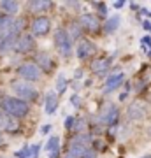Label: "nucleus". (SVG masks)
I'll return each mask as SVG.
<instances>
[{
  "label": "nucleus",
  "instance_id": "f257e3e1",
  "mask_svg": "<svg viewBox=\"0 0 151 158\" xmlns=\"http://www.w3.org/2000/svg\"><path fill=\"white\" fill-rule=\"evenodd\" d=\"M0 111H4L12 118H23L28 114L30 107L27 102L19 100L16 97H4V98H0Z\"/></svg>",
  "mask_w": 151,
  "mask_h": 158
},
{
  "label": "nucleus",
  "instance_id": "f03ea898",
  "mask_svg": "<svg viewBox=\"0 0 151 158\" xmlns=\"http://www.w3.org/2000/svg\"><path fill=\"white\" fill-rule=\"evenodd\" d=\"M12 91L19 97V100L27 102V100H35L37 98V90L30 83L25 81H14L12 83Z\"/></svg>",
  "mask_w": 151,
  "mask_h": 158
},
{
  "label": "nucleus",
  "instance_id": "7ed1b4c3",
  "mask_svg": "<svg viewBox=\"0 0 151 158\" xmlns=\"http://www.w3.org/2000/svg\"><path fill=\"white\" fill-rule=\"evenodd\" d=\"M55 44L60 51L62 56H70L72 51V39L69 37V32H65L63 28H58L55 32Z\"/></svg>",
  "mask_w": 151,
  "mask_h": 158
},
{
  "label": "nucleus",
  "instance_id": "20e7f679",
  "mask_svg": "<svg viewBox=\"0 0 151 158\" xmlns=\"http://www.w3.org/2000/svg\"><path fill=\"white\" fill-rule=\"evenodd\" d=\"M146 114H148V107H146V104L142 100H134L128 106V109H127V116H128L132 121H141V119H144Z\"/></svg>",
  "mask_w": 151,
  "mask_h": 158
},
{
  "label": "nucleus",
  "instance_id": "39448f33",
  "mask_svg": "<svg viewBox=\"0 0 151 158\" xmlns=\"http://www.w3.org/2000/svg\"><path fill=\"white\" fill-rule=\"evenodd\" d=\"M18 74L25 81H37L40 77V69L35 63H23V65L18 67Z\"/></svg>",
  "mask_w": 151,
  "mask_h": 158
},
{
  "label": "nucleus",
  "instance_id": "423d86ee",
  "mask_svg": "<svg viewBox=\"0 0 151 158\" xmlns=\"http://www.w3.org/2000/svg\"><path fill=\"white\" fill-rule=\"evenodd\" d=\"M51 30V21L46 16H37L32 21V32L34 35H46Z\"/></svg>",
  "mask_w": 151,
  "mask_h": 158
},
{
  "label": "nucleus",
  "instance_id": "0eeeda50",
  "mask_svg": "<svg viewBox=\"0 0 151 158\" xmlns=\"http://www.w3.org/2000/svg\"><path fill=\"white\" fill-rule=\"evenodd\" d=\"M97 53V48L93 42H90V40L83 39V40H79V44L78 48H76V55H78L79 58H88L91 56V55H95Z\"/></svg>",
  "mask_w": 151,
  "mask_h": 158
},
{
  "label": "nucleus",
  "instance_id": "6e6552de",
  "mask_svg": "<svg viewBox=\"0 0 151 158\" xmlns=\"http://www.w3.org/2000/svg\"><path fill=\"white\" fill-rule=\"evenodd\" d=\"M35 48V40L32 35H21V37H18V42H16V48L14 49L18 53H28V51H32Z\"/></svg>",
  "mask_w": 151,
  "mask_h": 158
},
{
  "label": "nucleus",
  "instance_id": "1a4fd4ad",
  "mask_svg": "<svg viewBox=\"0 0 151 158\" xmlns=\"http://www.w3.org/2000/svg\"><path fill=\"white\" fill-rule=\"evenodd\" d=\"M79 23H81V28H86L90 32H97L99 30V19L93 14H83L79 18Z\"/></svg>",
  "mask_w": 151,
  "mask_h": 158
},
{
  "label": "nucleus",
  "instance_id": "9d476101",
  "mask_svg": "<svg viewBox=\"0 0 151 158\" xmlns=\"http://www.w3.org/2000/svg\"><path fill=\"white\" fill-rule=\"evenodd\" d=\"M18 128V123L16 119L6 114L4 111H0V130H6V132H14Z\"/></svg>",
  "mask_w": 151,
  "mask_h": 158
},
{
  "label": "nucleus",
  "instance_id": "9b49d317",
  "mask_svg": "<svg viewBox=\"0 0 151 158\" xmlns=\"http://www.w3.org/2000/svg\"><path fill=\"white\" fill-rule=\"evenodd\" d=\"M16 42H18V37L7 34L4 39L0 40V55H2V56H4V55H7L12 48H16Z\"/></svg>",
  "mask_w": 151,
  "mask_h": 158
},
{
  "label": "nucleus",
  "instance_id": "f8f14e48",
  "mask_svg": "<svg viewBox=\"0 0 151 158\" xmlns=\"http://www.w3.org/2000/svg\"><path fill=\"white\" fill-rule=\"evenodd\" d=\"M111 63L112 60L111 58H97L95 62L91 63V69H93V72H106L107 69H111Z\"/></svg>",
  "mask_w": 151,
  "mask_h": 158
},
{
  "label": "nucleus",
  "instance_id": "ddd939ff",
  "mask_svg": "<svg viewBox=\"0 0 151 158\" xmlns=\"http://www.w3.org/2000/svg\"><path fill=\"white\" fill-rule=\"evenodd\" d=\"M35 65L39 69H44V70H51V69H53V60H51L49 55L40 53V55H37V58H35Z\"/></svg>",
  "mask_w": 151,
  "mask_h": 158
},
{
  "label": "nucleus",
  "instance_id": "4468645a",
  "mask_svg": "<svg viewBox=\"0 0 151 158\" xmlns=\"http://www.w3.org/2000/svg\"><path fill=\"white\" fill-rule=\"evenodd\" d=\"M123 79L125 76L121 72H118V74H112L111 77L107 79V83H106V91H112V90H116L118 86L123 83Z\"/></svg>",
  "mask_w": 151,
  "mask_h": 158
},
{
  "label": "nucleus",
  "instance_id": "2eb2a0df",
  "mask_svg": "<svg viewBox=\"0 0 151 158\" xmlns=\"http://www.w3.org/2000/svg\"><path fill=\"white\" fill-rule=\"evenodd\" d=\"M46 149L49 151V158H58V153H60V139L58 137H51L48 144H46Z\"/></svg>",
  "mask_w": 151,
  "mask_h": 158
},
{
  "label": "nucleus",
  "instance_id": "dca6fc26",
  "mask_svg": "<svg viewBox=\"0 0 151 158\" xmlns=\"http://www.w3.org/2000/svg\"><path fill=\"white\" fill-rule=\"evenodd\" d=\"M58 107V98H56L55 91H49L48 95H46V113L48 114H53Z\"/></svg>",
  "mask_w": 151,
  "mask_h": 158
},
{
  "label": "nucleus",
  "instance_id": "f3484780",
  "mask_svg": "<svg viewBox=\"0 0 151 158\" xmlns=\"http://www.w3.org/2000/svg\"><path fill=\"white\" fill-rule=\"evenodd\" d=\"M118 116H120V113H118V109L114 107V106H111V107L106 111V114H104V123L106 125H116L118 123Z\"/></svg>",
  "mask_w": 151,
  "mask_h": 158
},
{
  "label": "nucleus",
  "instance_id": "a211bd4d",
  "mask_svg": "<svg viewBox=\"0 0 151 158\" xmlns=\"http://www.w3.org/2000/svg\"><path fill=\"white\" fill-rule=\"evenodd\" d=\"M0 7L4 9V12H7V16H12L14 12H18L19 4L14 2V0H4V2H0Z\"/></svg>",
  "mask_w": 151,
  "mask_h": 158
},
{
  "label": "nucleus",
  "instance_id": "6ab92c4d",
  "mask_svg": "<svg viewBox=\"0 0 151 158\" xmlns=\"http://www.w3.org/2000/svg\"><path fill=\"white\" fill-rule=\"evenodd\" d=\"M49 6H51V2H46V0H34V2H30V9L34 12H42Z\"/></svg>",
  "mask_w": 151,
  "mask_h": 158
},
{
  "label": "nucleus",
  "instance_id": "aec40b11",
  "mask_svg": "<svg viewBox=\"0 0 151 158\" xmlns=\"http://www.w3.org/2000/svg\"><path fill=\"white\" fill-rule=\"evenodd\" d=\"M12 21H14V19H12L11 16H2L0 18V32H9V28H11V25H12Z\"/></svg>",
  "mask_w": 151,
  "mask_h": 158
},
{
  "label": "nucleus",
  "instance_id": "412c9836",
  "mask_svg": "<svg viewBox=\"0 0 151 158\" xmlns=\"http://www.w3.org/2000/svg\"><path fill=\"white\" fill-rule=\"evenodd\" d=\"M118 25H120V16H112L109 21L106 23V32H109V34H112V32H116Z\"/></svg>",
  "mask_w": 151,
  "mask_h": 158
},
{
  "label": "nucleus",
  "instance_id": "4be33fe9",
  "mask_svg": "<svg viewBox=\"0 0 151 158\" xmlns=\"http://www.w3.org/2000/svg\"><path fill=\"white\" fill-rule=\"evenodd\" d=\"M65 88H67V79H65V76H58V81H56V91H58V93H63Z\"/></svg>",
  "mask_w": 151,
  "mask_h": 158
},
{
  "label": "nucleus",
  "instance_id": "5701e85b",
  "mask_svg": "<svg viewBox=\"0 0 151 158\" xmlns=\"http://www.w3.org/2000/svg\"><path fill=\"white\" fill-rule=\"evenodd\" d=\"M69 28H70V34H69V37H70V39H72V37L76 39V37H79V35H81V27H79L78 23H72Z\"/></svg>",
  "mask_w": 151,
  "mask_h": 158
},
{
  "label": "nucleus",
  "instance_id": "b1692460",
  "mask_svg": "<svg viewBox=\"0 0 151 158\" xmlns=\"http://www.w3.org/2000/svg\"><path fill=\"white\" fill-rule=\"evenodd\" d=\"M28 156H32L30 148H23V149H19V151L16 153V158H28Z\"/></svg>",
  "mask_w": 151,
  "mask_h": 158
},
{
  "label": "nucleus",
  "instance_id": "393cba45",
  "mask_svg": "<svg viewBox=\"0 0 151 158\" xmlns=\"http://www.w3.org/2000/svg\"><path fill=\"white\" fill-rule=\"evenodd\" d=\"M74 123H76V118H74V116H69V118L65 119V128L67 130L74 128Z\"/></svg>",
  "mask_w": 151,
  "mask_h": 158
},
{
  "label": "nucleus",
  "instance_id": "a878e982",
  "mask_svg": "<svg viewBox=\"0 0 151 158\" xmlns=\"http://www.w3.org/2000/svg\"><path fill=\"white\" fill-rule=\"evenodd\" d=\"M93 6H95L97 9H99V11H100V14H107V9H106V6H104V4H102V2H95V4H93Z\"/></svg>",
  "mask_w": 151,
  "mask_h": 158
},
{
  "label": "nucleus",
  "instance_id": "bb28decb",
  "mask_svg": "<svg viewBox=\"0 0 151 158\" xmlns=\"http://www.w3.org/2000/svg\"><path fill=\"white\" fill-rule=\"evenodd\" d=\"M39 149H40V146H39V144H35V146H32V148H30L32 158H37V153H39Z\"/></svg>",
  "mask_w": 151,
  "mask_h": 158
},
{
  "label": "nucleus",
  "instance_id": "cd10ccee",
  "mask_svg": "<svg viewBox=\"0 0 151 158\" xmlns=\"http://www.w3.org/2000/svg\"><path fill=\"white\" fill-rule=\"evenodd\" d=\"M142 42H144L146 46H149L151 44V39H149V37H144V39H142Z\"/></svg>",
  "mask_w": 151,
  "mask_h": 158
},
{
  "label": "nucleus",
  "instance_id": "c85d7f7f",
  "mask_svg": "<svg viewBox=\"0 0 151 158\" xmlns=\"http://www.w3.org/2000/svg\"><path fill=\"white\" fill-rule=\"evenodd\" d=\"M114 7H116V9H121V7H123V2H114Z\"/></svg>",
  "mask_w": 151,
  "mask_h": 158
},
{
  "label": "nucleus",
  "instance_id": "c756f323",
  "mask_svg": "<svg viewBox=\"0 0 151 158\" xmlns=\"http://www.w3.org/2000/svg\"><path fill=\"white\" fill-rule=\"evenodd\" d=\"M144 27H146L148 30H151V23H149V21H144Z\"/></svg>",
  "mask_w": 151,
  "mask_h": 158
},
{
  "label": "nucleus",
  "instance_id": "7c9ffc66",
  "mask_svg": "<svg viewBox=\"0 0 151 158\" xmlns=\"http://www.w3.org/2000/svg\"><path fill=\"white\" fill-rule=\"evenodd\" d=\"M141 158H151V153L149 155H144V156H141Z\"/></svg>",
  "mask_w": 151,
  "mask_h": 158
},
{
  "label": "nucleus",
  "instance_id": "2f4dec72",
  "mask_svg": "<svg viewBox=\"0 0 151 158\" xmlns=\"http://www.w3.org/2000/svg\"><path fill=\"white\" fill-rule=\"evenodd\" d=\"M0 142H2V135H0Z\"/></svg>",
  "mask_w": 151,
  "mask_h": 158
},
{
  "label": "nucleus",
  "instance_id": "473e14b6",
  "mask_svg": "<svg viewBox=\"0 0 151 158\" xmlns=\"http://www.w3.org/2000/svg\"><path fill=\"white\" fill-rule=\"evenodd\" d=\"M149 55H151V49H149Z\"/></svg>",
  "mask_w": 151,
  "mask_h": 158
}]
</instances>
